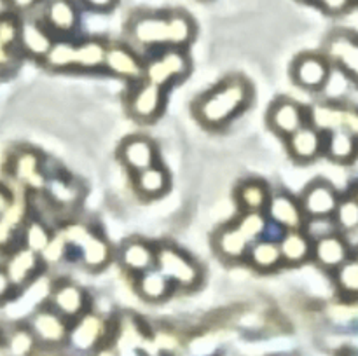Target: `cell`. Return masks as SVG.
<instances>
[{
    "instance_id": "1",
    "label": "cell",
    "mask_w": 358,
    "mask_h": 356,
    "mask_svg": "<svg viewBox=\"0 0 358 356\" xmlns=\"http://www.w3.org/2000/svg\"><path fill=\"white\" fill-rule=\"evenodd\" d=\"M126 42L138 51L189 49L198 35L196 20L185 9H140L128 17Z\"/></svg>"
},
{
    "instance_id": "2",
    "label": "cell",
    "mask_w": 358,
    "mask_h": 356,
    "mask_svg": "<svg viewBox=\"0 0 358 356\" xmlns=\"http://www.w3.org/2000/svg\"><path fill=\"white\" fill-rule=\"evenodd\" d=\"M254 87L247 77L233 73L199 94L192 103L196 121L210 131L226 128L252 103Z\"/></svg>"
},
{
    "instance_id": "3",
    "label": "cell",
    "mask_w": 358,
    "mask_h": 356,
    "mask_svg": "<svg viewBox=\"0 0 358 356\" xmlns=\"http://www.w3.org/2000/svg\"><path fill=\"white\" fill-rule=\"evenodd\" d=\"M108 40L103 37H84L80 40L56 38L42 66L51 72H96L103 70Z\"/></svg>"
},
{
    "instance_id": "4",
    "label": "cell",
    "mask_w": 358,
    "mask_h": 356,
    "mask_svg": "<svg viewBox=\"0 0 358 356\" xmlns=\"http://www.w3.org/2000/svg\"><path fill=\"white\" fill-rule=\"evenodd\" d=\"M156 269L171 281L175 290L192 292L203 285L205 271L191 253L171 241L156 243Z\"/></svg>"
},
{
    "instance_id": "5",
    "label": "cell",
    "mask_w": 358,
    "mask_h": 356,
    "mask_svg": "<svg viewBox=\"0 0 358 356\" xmlns=\"http://www.w3.org/2000/svg\"><path fill=\"white\" fill-rule=\"evenodd\" d=\"M192 72V59L189 49H161L145 56V79L156 86L168 87L175 86L187 79Z\"/></svg>"
},
{
    "instance_id": "6",
    "label": "cell",
    "mask_w": 358,
    "mask_h": 356,
    "mask_svg": "<svg viewBox=\"0 0 358 356\" xmlns=\"http://www.w3.org/2000/svg\"><path fill=\"white\" fill-rule=\"evenodd\" d=\"M322 52L352 82L358 84V34L346 28H336L325 37Z\"/></svg>"
},
{
    "instance_id": "7",
    "label": "cell",
    "mask_w": 358,
    "mask_h": 356,
    "mask_svg": "<svg viewBox=\"0 0 358 356\" xmlns=\"http://www.w3.org/2000/svg\"><path fill=\"white\" fill-rule=\"evenodd\" d=\"M332 65L322 51H306L297 54L290 63V79L297 87L318 93L327 87L332 75Z\"/></svg>"
},
{
    "instance_id": "8",
    "label": "cell",
    "mask_w": 358,
    "mask_h": 356,
    "mask_svg": "<svg viewBox=\"0 0 358 356\" xmlns=\"http://www.w3.org/2000/svg\"><path fill=\"white\" fill-rule=\"evenodd\" d=\"M103 70L128 84H138L145 79V56L129 42L108 40Z\"/></svg>"
},
{
    "instance_id": "9",
    "label": "cell",
    "mask_w": 358,
    "mask_h": 356,
    "mask_svg": "<svg viewBox=\"0 0 358 356\" xmlns=\"http://www.w3.org/2000/svg\"><path fill=\"white\" fill-rule=\"evenodd\" d=\"M166 91L149 80L131 84V89L128 91L124 100L129 117L142 124L157 121L166 108Z\"/></svg>"
},
{
    "instance_id": "10",
    "label": "cell",
    "mask_w": 358,
    "mask_h": 356,
    "mask_svg": "<svg viewBox=\"0 0 358 356\" xmlns=\"http://www.w3.org/2000/svg\"><path fill=\"white\" fill-rule=\"evenodd\" d=\"M24 323L34 334L38 346L44 348H58L69 342L70 321L65 316L52 309L48 302L41 304L35 311H31L30 316Z\"/></svg>"
},
{
    "instance_id": "11",
    "label": "cell",
    "mask_w": 358,
    "mask_h": 356,
    "mask_svg": "<svg viewBox=\"0 0 358 356\" xmlns=\"http://www.w3.org/2000/svg\"><path fill=\"white\" fill-rule=\"evenodd\" d=\"M9 175L27 192H44L48 177L44 157L34 147H17L9 157Z\"/></svg>"
},
{
    "instance_id": "12",
    "label": "cell",
    "mask_w": 358,
    "mask_h": 356,
    "mask_svg": "<svg viewBox=\"0 0 358 356\" xmlns=\"http://www.w3.org/2000/svg\"><path fill=\"white\" fill-rule=\"evenodd\" d=\"M266 122H268V128L275 135L282 136L285 140L296 131H299L303 126L310 124L313 121H311V110L306 105L294 100V98L280 96L269 105Z\"/></svg>"
},
{
    "instance_id": "13",
    "label": "cell",
    "mask_w": 358,
    "mask_h": 356,
    "mask_svg": "<svg viewBox=\"0 0 358 356\" xmlns=\"http://www.w3.org/2000/svg\"><path fill=\"white\" fill-rule=\"evenodd\" d=\"M45 302L52 309L58 311L62 316H65L70 323L91 309V299L87 290L83 285H79V283L72 281L69 278L52 281Z\"/></svg>"
},
{
    "instance_id": "14",
    "label": "cell",
    "mask_w": 358,
    "mask_h": 356,
    "mask_svg": "<svg viewBox=\"0 0 358 356\" xmlns=\"http://www.w3.org/2000/svg\"><path fill=\"white\" fill-rule=\"evenodd\" d=\"M110 332L107 316L90 309L70 325L69 344L79 353H94L105 344Z\"/></svg>"
},
{
    "instance_id": "15",
    "label": "cell",
    "mask_w": 358,
    "mask_h": 356,
    "mask_svg": "<svg viewBox=\"0 0 358 356\" xmlns=\"http://www.w3.org/2000/svg\"><path fill=\"white\" fill-rule=\"evenodd\" d=\"M343 195L324 178L311 180L299 194L308 220H332Z\"/></svg>"
},
{
    "instance_id": "16",
    "label": "cell",
    "mask_w": 358,
    "mask_h": 356,
    "mask_svg": "<svg viewBox=\"0 0 358 356\" xmlns=\"http://www.w3.org/2000/svg\"><path fill=\"white\" fill-rule=\"evenodd\" d=\"M2 267L6 269L16 293H20L42 274V271L45 269V262L42 255L28 250L23 244H17L9 253H6Z\"/></svg>"
},
{
    "instance_id": "17",
    "label": "cell",
    "mask_w": 358,
    "mask_h": 356,
    "mask_svg": "<svg viewBox=\"0 0 358 356\" xmlns=\"http://www.w3.org/2000/svg\"><path fill=\"white\" fill-rule=\"evenodd\" d=\"M266 215H268L269 223L282 232L306 229L310 222L301 205L299 195H294L287 191L273 192L268 208H266Z\"/></svg>"
},
{
    "instance_id": "18",
    "label": "cell",
    "mask_w": 358,
    "mask_h": 356,
    "mask_svg": "<svg viewBox=\"0 0 358 356\" xmlns=\"http://www.w3.org/2000/svg\"><path fill=\"white\" fill-rule=\"evenodd\" d=\"M56 37L41 20V16L27 14L21 16V31L20 42H17V51L23 58L34 59L42 63L48 52L51 51Z\"/></svg>"
},
{
    "instance_id": "19",
    "label": "cell",
    "mask_w": 358,
    "mask_h": 356,
    "mask_svg": "<svg viewBox=\"0 0 358 356\" xmlns=\"http://www.w3.org/2000/svg\"><path fill=\"white\" fill-rule=\"evenodd\" d=\"M38 16L56 38H70L80 24V6L76 0H45Z\"/></svg>"
},
{
    "instance_id": "20",
    "label": "cell",
    "mask_w": 358,
    "mask_h": 356,
    "mask_svg": "<svg viewBox=\"0 0 358 356\" xmlns=\"http://www.w3.org/2000/svg\"><path fill=\"white\" fill-rule=\"evenodd\" d=\"M325 138L327 131L310 122L292 136L285 138L287 154L294 163L310 164L325 154Z\"/></svg>"
},
{
    "instance_id": "21",
    "label": "cell",
    "mask_w": 358,
    "mask_h": 356,
    "mask_svg": "<svg viewBox=\"0 0 358 356\" xmlns=\"http://www.w3.org/2000/svg\"><path fill=\"white\" fill-rule=\"evenodd\" d=\"M117 157L131 175L159 164V150L156 142L145 135H133L122 140L117 149Z\"/></svg>"
},
{
    "instance_id": "22",
    "label": "cell",
    "mask_w": 358,
    "mask_h": 356,
    "mask_svg": "<svg viewBox=\"0 0 358 356\" xmlns=\"http://www.w3.org/2000/svg\"><path fill=\"white\" fill-rule=\"evenodd\" d=\"M352 257V248H350L345 234L338 232V230H331V232L315 237L313 258L311 260L324 271L334 272L336 269L341 267Z\"/></svg>"
},
{
    "instance_id": "23",
    "label": "cell",
    "mask_w": 358,
    "mask_h": 356,
    "mask_svg": "<svg viewBox=\"0 0 358 356\" xmlns=\"http://www.w3.org/2000/svg\"><path fill=\"white\" fill-rule=\"evenodd\" d=\"M156 243L143 239V237H129L122 241L119 250L115 251L119 265L126 272L136 278L142 272L156 267Z\"/></svg>"
},
{
    "instance_id": "24",
    "label": "cell",
    "mask_w": 358,
    "mask_h": 356,
    "mask_svg": "<svg viewBox=\"0 0 358 356\" xmlns=\"http://www.w3.org/2000/svg\"><path fill=\"white\" fill-rule=\"evenodd\" d=\"M252 241L245 237V234L234 225L233 222H227L220 225L213 232L212 246L217 257L227 264H240L247 258L248 250H250Z\"/></svg>"
},
{
    "instance_id": "25",
    "label": "cell",
    "mask_w": 358,
    "mask_h": 356,
    "mask_svg": "<svg viewBox=\"0 0 358 356\" xmlns=\"http://www.w3.org/2000/svg\"><path fill=\"white\" fill-rule=\"evenodd\" d=\"M77 258L87 271H101L114 260L115 250L107 236L100 229L93 227L83 243L77 246Z\"/></svg>"
},
{
    "instance_id": "26",
    "label": "cell",
    "mask_w": 358,
    "mask_h": 356,
    "mask_svg": "<svg viewBox=\"0 0 358 356\" xmlns=\"http://www.w3.org/2000/svg\"><path fill=\"white\" fill-rule=\"evenodd\" d=\"M245 264L257 272H275L283 265L282 248L276 236H264L250 244Z\"/></svg>"
},
{
    "instance_id": "27",
    "label": "cell",
    "mask_w": 358,
    "mask_h": 356,
    "mask_svg": "<svg viewBox=\"0 0 358 356\" xmlns=\"http://www.w3.org/2000/svg\"><path fill=\"white\" fill-rule=\"evenodd\" d=\"M280 248L283 255V265L297 267L313 258L315 239L306 229L287 230L278 236Z\"/></svg>"
},
{
    "instance_id": "28",
    "label": "cell",
    "mask_w": 358,
    "mask_h": 356,
    "mask_svg": "<svg viewBox=\"0 0 358 356\" xmlns=\"http://www.w3.org/2000/svg\"><path fill=\"white\" fill-rule=\"evenodd\" d=\"M131 180L136 195L147 201L163 198L171 187V177L163 164H154L147 170L131 175Z\"/></svg>"
},
{
    "instance_id": "29",
    "label": "cell",
    "mask_w": 358,
    "mask_h": 356,
    "mask_svg": "<svg viewBox=\"0 0 358 356\" xmlns=\"http://www.w3.org/2000/svg\"><path fill=\"white\" fill-rule=\"evenodd\" d=\"M271 188L262 178H247L234 188L240 212H266L271 199Z\"/></svg>"
},
{
    "instance_id": "30",
    "label": "cell",
    "mask_w": 358,
    "mask_h": 356,
    "mask_svg": "<svg viewBox=\"0 0 358 356\" xmlns=\"http://www.w3.org/2000/svg\"><path fill=\"white\" fill-rule=\"evenodd\" d=\"M133 279H135L136 295H138L143 302H164L175 290V286L171 285L170 279L156 267L150 269V271L147 272H142V274H138Z\"/></svg>"
},
{
    "instance_id": "31",
    "label": "cell",
    "mask_w": 358,
    "mask_h": 356,
    "mask_svg": "<svg viewBox=\"0 0 358 356\" xmlns=\"http://www.w3.org/2000/svg\"><path fill=\"white\" fill-rule=\"evenodd\" d=\"M334 163H350L358 156V136L345 128L331 129L325 138V154Z\"/></svg>"
},
{
    "instance_id": "32",
    "label": "cell",
    "mask_w": 358,
    "mask_h": 356,
    "mask_svg": "<svg viewBox=\"0 0 358 356\" xmlns=\"http://www.w3.org/2000/svg\"><path fill=\"white\" fill-rule=\"evenodd\" d=\"M56 229H52L44 218L37 215H28L24 223L21 225L20 230V244L27 246L28 250L35 251V253L42 255L45 248L51 244L52 237H55Z\"/></svg>"
},
{
    "instance_id": "33",
    "label": "cell",
    "mask_w": 358,
    "mask_h": 356,
    "mask_svg": "<svg viewBox=\"0 0 358 356\" xmlns=\"http://www.w3.org/2000/svg\"><path fill=\"white\" fill-rule=\"evenodd\" d=\"M231 222H233L234 225L245 234V237H247L248 241H252V243L261 239V237L268 236L269 227H271L266 212H240Z\"/></svg>"
},
{
    "instance_id": "34",
    "label": "cell",
    "mask_w": 358,
    "mask_h": 356,
    "mask_svg": "<svg viewBox=\"0 0 358 356\" xmlns=\"http://www.w3.org/2000/svg\"><path fill=\"white\" fill-rule=\"evenodd\" d=\"M332 222L338 232L346 234L358 230V198L355 194L343 195L336 209Z\"/></svg>"
},
{
    "instance_id": "35",
    "label": "cell",
    "mask_w": 358,
    "mask_h": 356,
    "mask_svg": "<svg viewBox=\"0 0 358 356\" xmlns=\"http://www.w3.org/2000/svg\"><path fill=\"white\" fill-rule=\"evenodd\" d=\"M37 346V341H35L34 334L27 323L16 325L6 335V348L10 353V356H30Z\"/></svg>"
},
{
    "instance_id": "36",
    "label": "cell",
    "mask_w": 358,
    "mask_h": 356,
    "mask_svg": "<svg viewBox=\"0 0 358 356\" xmlns=\"http://www.w3.org/2000/svg\"><path fill=\"white\" fill-rule=\"evenodd\" d=\"M332 278H334V285L338 288V292L343 297H348V299H357L358 297V260L355 257L350 258L348 262L341 265L339 269H336L332 272Z\"/></svg>"
},
{
    "instance_id": "37",
    "label": "cell",
    "mask_w": 358,
    "mask_h": 356,
    "mask_svg": "<svg viewBox=\"0 0 358 356\" xmlns=\"http://www.w3.org/2000/svg\"><path fill=\"white\" fill-rule=\"evenodd\" d=\"M20 31H21V16L14 10L6 13L0 16V44L6 47L16 49L17 42H20Z\"/></svg>"
},
{
    "instance_id": "38",
    "label": "cell",
    "mask_w": 358,
    "mask_h": 356,
    "mask_svg": "<svg viewBox=\"0 0 358 356\" xmlns=\"http://www.w3.org/2000/svg\"><path fill=\"white\" fill-rule=\"evenodd\" d=\"M297 2L318 7V9L324 10L329 16H341V14H346L355 6L353 0H297Z\"/></svg>"
},
{
    "instance_id": "39",
    "label": "cell",
    "mask_w": 358,
    "mask_h": 356,
    "mask_svg": "<svg viewBox=\"0 0 358 356\" xmlns=\"http://www.w3.org/2000/svg\"><path fill=\"white\" fill-rule=\"evenodd\" d=\"M76 2L91 13H110L119 0H76Z\"/></svg>"
},
{
    "instance_id": "40",
    "label": "cell",
    "mask_w": 358,
    "mask_h": 356,
    "mask_svg": "<svg viewBox=\"0 0 358 356\" xmlns=\"http://www.w3.org/2000/svg\"><path fill=\"white\" fill-rule=\"evenodd\" d=\"M44 2L45 0H9L10 9L20 14V16L34 14V10L38 9Z\"/></svg>"
},
{
    "instance_id": "41",
    "label": "cell",
    "mask_w": 358,
    "mask_h": 356,
    "mask_svg": "<svg viewBox=\"0 0 358 356\" xmlns=\"http://www.w3.org/2000/svg\"><path fill=\"white\" fill-rule=\"evenodd\" d=\"M14 202H16V195H14L13 188L0 181V218L13 208Z\"/></svg>"
},
{
    "instance_id": "42",
    "label": "cell",
    "mask_w": 358,
    "mask_h": 356,
    "mask_svg": "<svg viewBox=\"0 0 358 356\" xmlns=\"http://www.w3.org/2000/svg\"><path fill=\"white\" fill-rule=\"evenodd\" d=\"M13 295H16V290H14L13 283H10L9 276H7L6 269L0 265V304L7 302Z\"/></svg>"
},
{
    "instance_id": "43",
    "label": "cell",
    "mask_w": 358,
    "mask_h": 356,
    "mask_svg": "<svg viewBox=\"0 0 358 356\" xmlns=\"http://www.w3.org/2000/svg\"><path fill=\"white\" fill-rule=\"evenodd\" d=\"M20 56H21L20 51L6 47V45L0 44V72H2V70L10 68V66L20 59Z\"/></svg>"
},
{
    "instance_id": "44",
    "label": "cell",
    "mask_w": 358,
    "mask_h": 356,
    "mask_svg": "<svg viewBox=\"0 0 358 356\" xmlns=\"http://www.w3.org/2000/svg\"><path fill=\"white\" fill-rule=\"evenodd\" d=\"M117 356H147L145 351L138 348H122L121 351L117 353Z\"/></svg>"
},
{
    "instance_id": "45",
    "label": "cell",
    "mask_w": 358,
    "mask_h": 356,
    "mask_svg": "<svg viewBox=\"0 0 358 356\" xmlns=\"http://www.w3.org/2000/svg\"><path fill=\"white\" fill-rule=\"evenodd\" d=\"M10 3H9V0H0V16H2V14H6V13H10Z\"/></svg>"
},
{
    "instance_id": "46",
    "label": "cell",
    "mask_w": 358,
    "mask_h": 356,
    "mask_svg": "<svg viewBox=\"0 0 358 356\" xmlns=\"http://www.w3.org/2000/svg\"><path fill=\"white\" fill-rule=\"evenodd\" d=\"M353 194H355V195H357V198H358V187H357V191H355V192H353Z\"/></svg>"
},
{
    "instance_id": "47",
    "label": "cell",
    "mask_w": 358,
    "mask_h": 356,
    "mask_svg": "<svg viewBox=\"0 0 358 356\" xmlns=\"http://www.w3.org/2000/svg\"><path fill=\"white\" fill-rule=\"evenodd\" d=\"M353 257H355V258H357V260H358V251H357V253H355V255H353Z\"/></svg>"
},
{
    "instance_id": "48",
    "label": "cell",
    "mask_w": 358,
    "mask_h": 356,
    "mask_svg": "<svg viewBox=\"0 0 358 356\" xmlns=\"http://www.w3.org/2000/svg\"><path fill=\"white\" fill-rule=\"evenodd\" d=\"M353 2H355V6L358 7V0H353Z\"/></svg>"
}]
</instances>
